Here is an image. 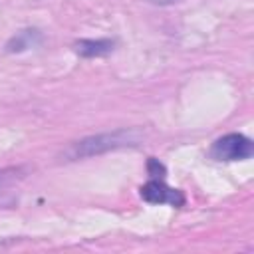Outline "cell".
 I'll use <instances>...</instances> for the list:
<instances>
[{
	"label": "cell",
	"instance_id": "7a4b0ae2",
	"mask_svg": "<svg viewBox=\"0 0 254 254\" xmlns=\"http://www.w3.org/2000/svg\"><path fill=\"white\" fill-rule=\"evenodd\" d=\"M252 153H254V143L240 133L222 135L210 147V155L216 161H244L250 159Z\"/></svg>",
	"mask_w": 254,
	"mask_h": 254
},
{
	"label": "cell",
	"instance_id": "277c9868",
	"mask_svg": "<svg viewBox=\"0 0 254 254\" xmlns=\"http://www.w3.org/2000/svg\"><path fill=\"white\" fill-rule=\"evenodd\" d=\"M75 54L81 56V58H103V56H109L115 48V42L113 40H105V38H99V40H79L75 42Z\"/></svg>",
	"mask_w": 254,
	"mask_h": 254
},
{
	"label": "cell",
	"instance_id": "3957f363",
	"mask_svg": "<svg viewBox=\"0 0 254 254\" xmlns=\"http://www.w3.org/2000/svg\"><path fill=\"white\" fill-rule=\"evenodd\" d=\"M141 196L147 202L153 204H173L181 206L185 202V196L179 189H171L163 183V179H151L147 185L141 187Z\"/></svg>",
	"mask_w": 254,
	"mask_h": 254
},
{
	"label": "cell",
	"instance_id": "52a82bcc",
	"mask_svg": "<svg viewBox=\"0 0 254 254\" xmlns=\"http://www.w3.org/2000/svg\"><path fill=\"white\" fill-rule=\"evenodd\" d=\"M147 171H149V175L153 177V179H163L165 177V167L159 163V159H155V157H151L149 161H147Z\"/></svg>",
	"mask_w": 254,
	"mask_h": 254
},
{
	"label": "cell",
	"instance_id": "6da1fadb",
	"mask_svg": "<svg viewBox=\"0 0 254 254\" xmlns=\"http://www.w3.org/2000/svg\"><path fill=\"white\" fill-rule=\"evenodd\" d=\"M143 135L139 129H117L109 133H97L83 137L75 143H71L65 151V159L77 161V159H87V157H97L115 149H125V147H137L141 143Z\"/></svg>",
	"mask_w": 254,
	"mask_h": 254
},
{
	"label": "cell",
	"instance_id": "ba28073f",
	"mask_svg": "<svg viewBox=\"0 0 254 254\" xmlns=\"http://www.w3.org/2000/svg\"><path fill=\"white\" fill-rule=\"evenodd\" d=\"M147 2L157 4V6H169V4H175V2H179V0H147Z\"/></svg>",
	"mask_w": 254,
	"mask_h": 254
},
{
	"label": "cell",
	"instance_id": "8992f818",
	"mask_svg": "<svg viewBox=\"0 0 254 254\" xmlns=\"http://www.w3.org/2000/svg\"><path fill=\"white\" fill-rule=\"evenodd\" d=\"M26 167H8V169H2L0 171V189L4 187H10L12 183L20 181L24 175H26Z\"/></svg>",
	"mask_w": 254,
	"mask_h": 254
},
{
	"label": "cell",
	"instance_id": "5b68a950",
	"mask_svg": "<svg viewBox=\"0 0 254 254\" xmlns=\"http://www.w3.org/2000/svg\"><path fill=\"white\" fill-rule=\"evenodd\" d=\"M40 44H42V34L38 30H22L14 38L8 40L6 52H10V54H14V52H26V50L36 48Z\"/></svg>",
	"mask_w": 254,
	"mask_h": 254
}]
</instances>
